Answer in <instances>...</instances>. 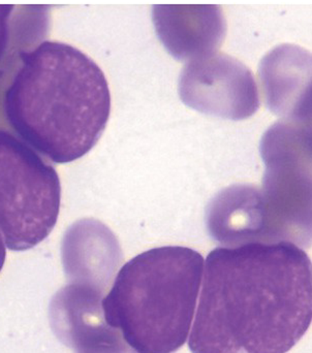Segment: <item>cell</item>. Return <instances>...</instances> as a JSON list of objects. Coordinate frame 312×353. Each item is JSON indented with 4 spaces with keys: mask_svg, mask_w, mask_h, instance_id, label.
Returning <instances> with one entry per match:
<instances>
[{
    "mask_svg": "<svg viewBox=\"0 0 312 353\" xmlns=\"http://www.w3.org/2000/svg\"><path fill=\"white\" fill-rule=\"evenodd\" d=\"M268 109L282 120L302 124L312 114V54L296 45L278 46L259 68Z\"/></svg>",
    "mask_w": 312,
    "mask_h": 353,
    "instance_id": "obj_8",
    "label": "cell"
},
{
    "mask_svg": "<svg viewBox=\"0 0 312 353\" xmlns=\"http://www.w3.org/2000/svg\"><path fill=\"white\" fill-rule=\"evenodd\" d=\"M179 95L188 107L224 119H246L260 108L253 72L224 53L210 54L186 64L179 79Z\"/></svg>",
    "mask_w": 312,
    "mask_h": 353,
    "instance_id": "obj_6",
    "label": "cell"
},
{
    "mask_svg": "<svg viewBox=\"0 0 312 353\" xmlns=\"http://www.w3.org/2000/svg\"><path fill=\"white\" fill-rule=\"evenodd\" d=\"M312 323V263L292 243L251 242L208 254L189 337L193 353H286Z\"/></svg>",
    "mask_w": 312,
    "mask_h": 353,
    "instance_id": "obj_1",
    "label": "cell"
},
{
    "mask_svg": "<svg viewBox=\"0 0 312 353\" xmlns=\"http://www.w3.org/2000/svg\"><path fill=\"white\" fill-rule=\"evenodd\" d=\"M299 125L302 126V128L306 130L309 137L312 139V115L306 120V121L304 122V123L299 124Z\"/></svg>",
    "mask_w": 312,
    "mask_h": 353,
    "instance_id": "obj_12",
    "label": "cell"
},
{
    "mask_svg": "<svg viewBox=\"0 0 312 353\" xmlns=\"http://www.w3.org/2000/svg\"><path fill=\"white\" fill-rule=\"evenodd\" d=\"M14 6L0 4V64L8 53L10 39V19Z\"/></svg>",
    "mask_w": 312,
    "mask_h": 353,
    "instance_id": "obj_10",
    "label": "cell"
},
{
    "mask_svg": "<svg viewBox=\"0 0 312 353\" xmlns=\"http://www.w3.org/2000/svg\"><path fill=\"white\" fill-rule=\"evenodd\" d=\"M204 259L188 247L150 249L126 263L101 299L106 321L136 353H174L188 337Z\"/></svg>",
    "mask_w": 312,
    "mask_h": 353,
    "instance_id": "obj_3",
    "label": "cell"
},
{
    "mask_svg": "<svg viewBox=\"0 0 312 353\" xmlns=\"http://www.w3.org/2000/svg\"><path fill=\"white\" fill-rule=\"evenodd\" d=\"M21 63L3 97V115L19 139L55 163L86 155L111 114L105 74L80 50L45 41L19 53Z\"/></svg>",
    "mask_w": 312,
    "mask_h": 353,
    "instance_id": "obj_2",
    "label": "cell"
},
{
    "mask_svg": "<svg viewBox=\"0 0 312 353\" xmlns=\"http://www.w3.org/2000/svg\"><path fill=\"white\" fill-rule=\"evenodd\" d=\"M6 243H4L3 236H2L1 232H0V272H1L4 263H6Z\"/></svg>",
    "mask_w": 312,
    "mask_h": 353,
    "instance_id": "obj_11",
    "label": "cell"
},
{
    "mask_svg": "<svg viewBox=\"0 0 312 353\" xmlns=\"http://www.w3.org/2000/svg\"><path fill=\"white\" fill-rule=\"evenodd\" d=\"M101 294L91 282H74L62 288L50 306L54 333L76 353H136L106 321Z\"/></svg>",
    "mask_w": 312,
    "mask_h": 353,
    "instance_id": "obj_7",
    "label": "cell"
},
{
    "mask_svg": "<svg viewBox=\"0 0 312 353\" xmlns=\"http://www.w3.org/2000/svg\"><path fill=\"white\" fill-rule=\"evenodd\" d=\"M59 176L41 155L0 128V232L12 251L43 242L57 223Z\"/></svg>",
    "mask_w": 312,
    "mask_h": 353,
    "instance_id": "obj_5",
    "label": "cell"
},
{
    "mask_svg": "<svg viewBox=\"0 0 312 353\" xmlns=\"http://www.w3.org/2000/svg\"><path fill=\"white\" fill-rule=\"evenodd\" d=\"M153 21L162 43L177 59L216 53L226 35V20L218 6H155Z\"/></svg>",
    "mask_w": 312,
    "mask_h": 353,
    "instance_id": "obj_9",
    "label": "cell"
},
{
    "mask_svg": "<svg viewBox=\"0 0 312 353\" xmlns=\"http://www.w3.org/2000/svg\"><path fill=\"white\" fill-rule=\"evenodd\" d=\"M265 163L260 188L266 242L312 245V139L294 122L280 120L260 145Z\"/></svg>",
    "mask_w": 312,
    "mask_h": 353,
    "instance_id": "obj_4",
    "label": "cell"
}]
</instances>
